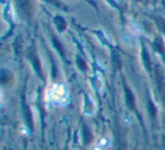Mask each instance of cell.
Instances as JSON below:
<instances>
[{
  "label": "cell",
  "instance_id": "obj_16",
  "mask_svg": "<svg viewBox=\"0 0 165 150\" xmlns=\"http://www.w3.org/2000/svg\"><path fill=\"white\" fill-rule=\"evenodd\" d=\"M113 62H114L115 67H118V68L121 67V64H120V58H119L117 54H113Z\"/></svg>",
  "mask_w": 165,
  "mask_h": 150
},
{
  "label": "cell",
  "instance_id": "obj_13",
  "mask_svg": "<svg viewBox=\"0 0 165 150\" xmlns=\"http://www.w3.org/2000/svg\"><path fill=\"white\" fill-rule=\"evenodd\" d=\"M148 111H149V114H151V116H155V114H156V109H155V106H154V104L151 103V100L148 102Z\"/></svg>",
  "mask_w": 165,
  "mask_h": 150
},
{
  "label": "cell",
  "instance_id": "obj_10",
  "mask_svg": "<svg viewBox=\"0 0 165 150\" xmlns=\"http://www.w3.org/2000/svg\"><path fill=\"white\" fill-rule=\"evenodd\" d=\"M52 42H53V44H55V49H57V50L60 52V54L63 56V55H65V51H63V48L61 46V43L58 41V39H55V37H53V39H52Z\"/></svg>",
  "mask_w": 165,
  "mask_h": 150
},
{
  "label": "cell",
  "instance_id": "obj_7",
  "mask_svg": "<svg viewBox=\"0 0 165 150\" xmlns=\"http://www.w3.org/2000/svg\"><path fill=\"white\" fill-rule=\"evenodd\" d=\"M142 59H144V62H145V66L148 71H151V60H149V55L147 53L146 50H142Z\"/></svg>",
  "mask_w": 165,
  "mask_h": 150
},
{
  "label": "cell",
  "instance_id": "obj_3",
  "mask_svg": "<svg viewBox=\"0 0 165 150\" xmlns=\"http://www.w3.org/2000/svg\"><path fill=\"white\" fill-rule=\"evenodd\" d=\"M125 100H127V104H128V106L130 107L131 109H136V103H135V96L134 94L131 93V90L128 88V87H125Z\"/></svg>",
  "mask_w": 165,
  "mask_h": 150
},
{
  "label": "cell",
  "instance_id": "obj_11",
  "mask_svg": "<svg viewBox=\"0 0 165 150\" xmlns=\"http://www.w3.org/2000/svg\"><path fill=\"white\" fill-rule=\"evenodd\" d=\"M82 134H84V140L86 143L92 140V133H91V131H88L87 128H82Z\"/></svg>",
  "mask_w": 165,
  "mask_h": 150
},
{
  "label": "cell",
  "instance_id": "obj_15",
  "mask_svg": "<svg viewBox=\"0 0 165 150\" xmlns=\"http://www.w3.org/2000/svg\"><path fill=\"white\" fill-rule=\"evenodd\" d=\"M25 115H26V121H28L29 126H32V119H31V113H29L28 106H25Z\"/></svg>",
  "mask_w": 165,
  "mask_h": 150
},
{
  "label": "cell",
  "instance_id": "obj_6",
  "mask_svg": "<svg viewBox=\"0 0 165 150\" xmlns=\"http://www.w3.org/2000/svg\"><path fill=\"white\" fill-rule=\"evenodd\" d=\"M154 46L155 49L161 53L162 55H165V50H164V43L161 39H156V41L154 43Z\"/></svg>",
  "mask_w": 165,
  "mask_h": 150
},
{
  "label": "cell",
  "instance_id": "obj_12",
  "mask_svg": "<svg viewBox=\"0 0 165 150\" xmlns=\"http://www.w3.org/2000/svg\"><path fill=\"white\" fill-rule=\"evenodd\" d=\"M1 81H2V83H7V82L10 81V76H9V73H7L6 71H3L2 75H1Z\"/></svg>",
  "mask_w": 165,
  "mask_h": 150
},
{
  "label": "cell",
  "instance_id": "obj_17",
  "mask_svg": "<svg viewBox=\"0 0 165 150\" xmlns=\"http://www.w3.org/2000/svg\"><path fill=\"white\" fill-rule=\"evenodd\" d=\"M45 1H48V2H50V3H52V5H55V6H57V7H61V8H65L58 0H45Z\"/></svg>",
  "mask_w": 165,
  "mask_h": 150
},
{
  "label": "cell",
  "instance_id": "obj_8",
  "mask_svg": "<svg viewBox=\"0 0 165 150\" xmlns=\"http://www.w3.org/2000/svg\"><path fill=\"white\" fill-rule=\"evenodd\" d=\"M155 22H156V25L157 27L160 28L163 33H165V20L161 17H155Z\"/></svg>",
  "mask_w": 165,
  "mask_h": 150
},
{
  "label": "cell",
  "instance_id": "obj_14",
  "mask_svg": "<svg viewBox=\"0 0 165 150\" xmlns=\"http://www.w3.org/2000/svg\"><path fill=\"white\" fill-rule=\"evenodd\" d=\"M77 63H78V67L82 69V70H84V71L86 70V68H87V67H86V63H85V61H84L82 59H80L79 56L77 58Z\"/></svg>",
  "mask_w": 165,
  "mask_h": 150
},
{
  "label": "cell",
  "instance_id": "obj_4",
  "mask_svg": "<svg viewBox=\"0 0 165 150\" xmlns=\"http://www.w3.org/2000/svg\"><path fill=\"white\" fill-rule=\"evenodd\" d=\"M55 26L58 27V29L60 31V32H62V31H65L66 27H67V24H66V20L62 18V17H60V16H57L55 17Z\"/></svg>",
  "mask_w": 165,
  "mask_h": 150
},
{
  "label": "cell",
  "instance_id": "obj_1",
  "mask_svg": "<svg viewBox=\"0 0 165 150\" xmlns=\"http://www.w3.org/2000/svg\"><path fill=\"white\" fill-rule=\"evenodd\" d=\"M156 80H157V85H158V89H160V94L162 96V100L165 105V77L163 76V72L161 71L160 67H156Z\"/></svg>",
  "mask_w": 165,
  "mask_h": 150
},
{
  "label": "cell",
  "instance_id": "obj_5",
  "mask_svg": "<svg viewBox=\"0 0 165 150\" xmlns=\"http://www.w3.org/2000/svg\"><path fill=\"white\" fill-rule=\"evenodd\" d=\"M29 58H31V60H32V62H33V64H34V67L35 69L38 70V73L42 77V73H41V66H40V62H39V59H38V56L35 55L34 52H32L31 54H29Z\"/></svg>",
  "mask_w": 165,
  "mask_h": 150
},
{
  "label": "cell",
  "instance_id": "obj_2",
  "mask_svg": "<svg viewBox=\"0 0 165 150\" xmlns=\"http://www.w3.org/2000/svg\"><path fill=\"white\" fill-rule=\"evenodd\" d=\"M17 5L22 12V14L25 15L26 17L31 16L32 13V6H31V1L29 0H18L17 1Z\"/></svg>",
  "mask_w": 165,
  "mask_h": 150
},
{
  "label": "cell",
  "instance_id": "obj_9",
  "mask_svg": "<svg viewBox=\"0 0 165 150\" xmlns=\"http://www.w3.org/2000/svg\"><path fill=\"white\" fill-rule=\"evenodd\" d=\"M84 109H85V112H86L87 114L93 113V105H92V103L88 100L87 97H85V105H84Z\"/></svg>",
  "mask_w": 165,
  "mask_h": 150
}]
</instances>
